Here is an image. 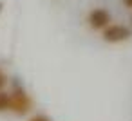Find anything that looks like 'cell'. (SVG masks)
<instances>
[{
    "label": "cell",
    "instance_id": "6da1fadb",
    "mask_svg": "<svg viewBox=\"0 0 132 121\" xmlns=\"http://www.w3.org/2000/svg\"><path fill=\"white\" fill-rule=\"evenodd\" d=\"M11 96V107H9V112H13L15 116L18 117H24L31 112L33 108V99L31 96L27 94V90L22 87V85H15V89L9 92Z\"/></svg>",
    "mask_w": 132,
    "mask_h": 121
},
{
    "label": "cell",
    "instance_id": "7a4b0ae2",
    "mask_svg": "<svg viewBox=\"0 0 132 121\" xmlns=\"http://www.w3.org/2000/svg\"><path fill=\"white\" fill-rule=\"evenodd\" d=\"M132 38V29L125 24H110L101 31V40L107 44H123Z\"/></svg>",
    "mask_w": 132,
    "mask_h": 121
},
{
    "label": "cell",
    "instance_id": "3957f363",
    "mask_svg": "<svg viewBox=\"0 0 132 121\" xmlns=\"http://www.w3.org/2000/svg\"><path fill=\"white\" fill-rule=\"evenodd\" d=\"M110 24H112V15H110V11L105 9V7H94V9H90L89 15H87V25H89L92 31L101 33V31H103L105 27H109Z\"/></svg>",
    "mask_w": 132,
    "mask_h": 121
},
{
    "label": "cell",
    "instance_id": "277c9868",
    "mask_svg": "<svg viewBox=\"0 0 132 121\" xmlns=\"http://www.w3.org/2000/svg\"><path fill=\"white\" fill-rule=\"evenodd\" d=\"M9 107H11V96L4 89V90H0V114L9 112Z\"/></svg>",
    "mask_w": 132,
    "mask_h": 121
},
{
    "label": "cell",
    "instance_id": "5b68a950",
    "mask_svg": "<svg viewBox=\"0 0 132 121\" xmlns=\"http://www.w3.org/2000/svg\"><path fill=\"white\" fill-rule=\"evenodd\" d=\"M7 81H9V80H7V74L0 69V90H4V89L7 87Z\"/></svg>",
    "mask_w": 132,
    "mask_h": 121
},
{
    "label": "cell",
    "instance_id": "8992f818",
    "mask_svg": "<svg viewBox=\"0 0 132 121\" xmlns=\"http://www.w3.org/2000/svg\"><path fill=\"white\" fill-rule=\"evenodd\" d=\"M27 121H51V117H47L45 114H35V116H31Z\"/></svg>",
    "mask_w": 132,
    "mask_h": 121
},
{
    "label": "cell",
    "instance_id": "52a82bcc",
    "mask_svg": "<svg viewBox=\"0 0 132 121\" xmlns=\"http://www.w3.org/2000/svg\"><path fill=\"white\" fill-rule=\"evenodd\" d=\"M121 4H123L125 9H130L132 11V0H121Z\"/></svg>",
    "mask_w": 132,
    "mask_h": 121
},
{
    "label": "cell",
    "instance_id": "ba28073f",
    "mask_svg": "<svg viewBox=\"0 0 132 121\" xmlns=\"http://www.w3.org/2000/svg\"><path fill=\"white\" fill-rule=\"evenodd\" d=\"M2 11H4V2H0V15H2Z\"/></svg>",
    "mask_w": 132,
    "mask_h": 121
}]
</instances>
